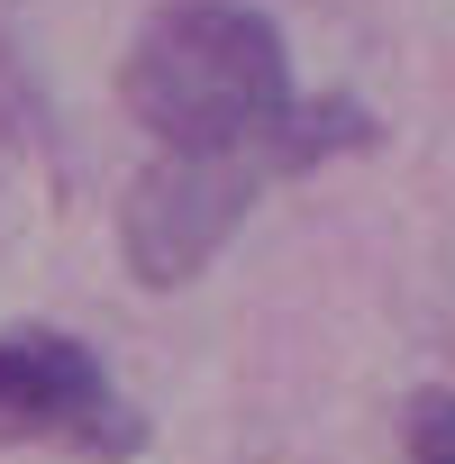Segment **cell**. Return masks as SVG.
<instances>
[{"label": "cell", "instance_id": "1", "mask_svg": "<svg viewBox=\"0 0 455 464\" xmlns=\"http://www.w3.org/2000/svg\"><path fill=\"white\" fill-rule=\"evenodd\" d=\"M119 92L155 146H256L292 119V46L247 0H173L137 28Z\"/></svg>", "mask_w": 455, "mask_h": 464}, {"label": "cell", "instance_id": "2", "mask_svg": "<svg viewBox=\"0 0 455 464\" xmlns=\"http://www.w3.org/2000/svg\"><path fill=\"white\" fill-rule=\"evenodd\" d=\"M328 146H364V119H355V110H292L283 137H256V146H164V155L128 182V209H119L128 274H137L146 292H182V283L209 274V256L247 227L265 173H301V164H319Z\"/></svg>", "mask_w": 455, "mask_h": 464}, {"label": "cell", "instance_id": "3", "mask_svg": "<svg viewBox=\"0 0 455 464\" xmlns=\"http://www.w3.org/2000/svg\"><path fill=\"white\" fill-rule=\"evenodd\" d=\"M0 446H73V455L110 464V455L146 446V419L82 337L0 328Z\"/></svg>", "mask_w": 455, "mask_h": 464}, {"label": "cell", "instance_id": "4", "mask_svg": "<svg viewBox=\"0 0 455 464\" xmlns=\"http://www.w3.org/2000/svg\"><path fill=\"white\" fill-rule=\"evenodd\" d=\"M401 446H410V464H455V392H446V382L410 392V410H401Z\"/></svg>", "mask_w": 455, "mask_h": 464}]
</instances>
